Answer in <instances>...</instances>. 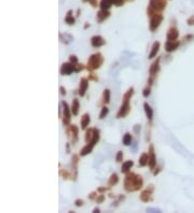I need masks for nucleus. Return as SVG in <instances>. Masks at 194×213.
Returning <instances> with one entry per match:
<instances>
[{
    "label": "nucleus",
    "mask_w": 194,
    "mask_h": 213,
    "mask_svg": "<svg viewBox=\"0 0 194 213\" xmlns=\"http://www.w3.org/2000/svg\"><path fill=\"white\" fill-rule=\"evenodd\" d=\"M125 179H124V189L127 193H133V192L139 191L143 185V176L135 172H127L125 173Z\"/></svg>",
    "instance_id": "nucleus-1"
},
{
    "label": "nucleus",
    "mask_w": 194,
    "mask_h": 213,
    "mask_svg": "<svg viewBox=\"0 0 194 213\" xmlns=\"http://www.w3.org/2000/svg\"><path fill=\"white\" fill-rule=\"evenodd\" d=\"M134 95V87H130L122 98V105L120 107V110L117 113V118H126L130 112V98Z\"/></svg>",
    "instance_id": "nucleus-2"
},
{
    "label": "nucleus",
    "mask_w": 194,
    "mask_h": 213,
    "mask_svg": "<svg viewBox=\"0 0 194 213\" xmlns=\"http://www.w3.org/2000/svg\"><path fill=\"white\" fill-rule=\"evenodd\" d=\"M167 5L166 0H150L149 7L147 9L148 16H152L156 13H161Z\"/></svg>",
    "instance_id": "nucleus-3"
},
{
    "label": "nucleus",
    "mask_w": 194,
    "mask_h": 213,
    "mask_svg": "<svg viewBox=\"0 0 194 213\" xmlns=\"http://www.w3.org/2000/svg\"><path fill=\"white\" fill-rule=\"evenodd\" d=\"M104 64V57L100 53H95V54L91 55L87 60V66L86 69L89 71L97 70L101 67V65Z\"/></svg>",
    "instance_id": "nucleus-4"
},
{
    "label": "nucleus",
    "mask_w": 194,
    "mask_h": 213,
    "mask_svg": "<svg viewBox=\"0 0 194 213\" xmlns=\"http://www.w3.org/2000/svg\"><path fill=\"white\" fill-rule=\"evenodd\" d=\"M162 22H163V15L161 13H156V14L152 15V16L150 17V24H149L150 30L152 32L155 31L157 28L160 27Z\"/></svg>",
    "instance_id": "nucleus-5"
},
{
    "label": "nucleus",
    "mask_w": 194,
    "mask_h": 213,
    "mask_svg": "<svg viewBox=\"0 0 194 213\" xmlns=\"http://www.w3.org/2000/svg\"><path fill=\"white\" fill-rule=\"evenodd\" d=\"M153 191H154V186L151 184V185H149L147 189H143V191L140 193L139 199L141 201H143V202H150V201H153V198H152Z\"/></svg>",
    "instance_id": "nucleus-6"
},
{
    "label": "nucleus",
    "mask_w": 194,
    "mask_h": 213,
    "mask_svg": "<svg viewBox=\"0 0 194 213\" xmlns=\"http://www.w3.org/2000/svg\"><path fill=\"white\" fill-rule=\"evenodd\" d=\"M67 137L71 140V143H77L79 140V128L76 125H68L66 129Z\"/></svg>",
    "instance_id": "nucleus-7"
},
{
    "label": "nucleus",
    "mask_w": 194,
    "mask_h": 213,
    "mask_svg": "<svg viewBox=\"0 0 194 213\" xmlns=\"http://www.w3.org/2000/svg\"><path fill=\"white\" fill-rule=\"evenodd\" d=\"M76 67H77V65L72 64V63H70V61H68V63H64V64L61 65L59 72H61V76H70L71 73L76 72Z\"/></svg>",
    "instance_id": "nucleus-8"
},
{
    "label": "nucleus",
    "mask_w": 194,
    "mask_h": 213,
    "mask_svg": "<svg viewBox=\"0 0 194 213\" xmlns=\"http://www.w3.org/2000/svg\"><path fill=\"white\" fill-rule=\"evenodd\" d=\"M61 105L64 108V115H63V124L65 126H68L69 123H70V120H71V109L69 108L68 103L66 101H63L61 102Z\"/></svg>",
    "instance_id": "nucleus-9"
},
{
    "label": "nucleus",
    "mask_w": 194,
    "mask_h": 213,
    "mask_svg": "<svg viewBox=\"0 0 194 213\" xmlns=\"http://www.w3.org/2000/svg\"><path fill=\"white\" fill-rule=\"evenodd\" d=\"M156 156H155L154 153V147L153 144L149 145V163H148V166H149L150 170H154L155 166H156Z\"/></svg>",
    "instance_id": "nucleus-10"
},
{
    "label": "nucleus",
    "mask_w": 194,
    "mask_h": 213,
    "mask_svg": "<svg viewBox=\"0 0 194 213\" xmlns=\"http://www.w3.org/2000/svg\"><path fill=\"white\" fill-rule=\"evenodd\" d=\"M160 61H161V57H157V58L152 63V65L150 66V69H149L150 76L155 78V76L157 74V72L160 71Z\"/></svg>",
    "instance_id": "nucleus-11"
},
{
    "label": "nucleus",
    "mask_w": 194,
    "mask_h": 213,
    "mask_svg": "<svg viewBox=\"0 0 194 213\" xmlns=\"http://www.w3.org/2000/svg\"><path fill=\"white\" fill-rule=\"evenodd\" d=\"M89 79L87 78H82L81 81H80V86H79V91H78V94L81 97H83L85 95L86 91H87V88H89Z\"/></svg>",
    "instance_id": "nucleus-12"
},
{
    "label": "nucleus",
    "mask_w": 194,
    "mask_h": 213,
    "mask_svg": "<svg viewBox=\"0 0 194 213\" xmlns=\"http://www.w3.org/2000/svg\"><path fill=\"white\" fill-rule=\"evenodd\" d=\"M91 44L92 47H95V49H98L100 47H104L106 44V40L104 39L101 36H94L91 38Z\"/></svg>",
    "instance_id": "nucleus-13"
},
{
    "label": "nucleus",
    "mask_w": 194,
    "mask_h": 213,
    "mask_svg": "<svg viewBox=\"0 0 194 213\" xmlns=\"http://www.w3.org/2000/svg\"><path fill=\"white\" fill-rule=\"evenodd\" d=\"M178 37H179V31H178L177 28L170 27L166 34L167 41H176V40H178Z\"/></svg>",
    "instance_id": "nucleus-14"
},
{
    "label": "nucleus",
    "mask_w": 194,
    "mask_h": 213,
    "mask_svg": "<svg viewBox=\"0 0 194 213\" xmlns=\"http://www.w3.org/2000/svg\"><path fill=\"white\" fill-rule=\"evenodd\" d=\"M180 41L176 40V41H166L165 43V51L168 52V53H172V52L176 51V50L179 47Z\"/></svg>",
    "instance_id": "nucleus-15"
},
{
    "label": "nucleus",
    "mask_w": 194,
    "mask_h": 213,
    "mask_svg": "<svg viewBox=\"0 0 194 213\" xmlns=\"http://www.w3.org/2000/svg\"><path fill=\"white\" fill-rule=\"evenodd\" d=\"M59 41L63 44H65V45H68V44H70L74 41V37H72L71 34H66V32H64V34L61 32V34H59Z\"/></svg>",
    "instance_id": "nucleus-16"
},
{
    "label": "nucleus",
    "mask_w": 194,
    "mask_h": 213,
    "mask_svg": "<svg viewBox=\"0 0 194 213\" xmlns=\"http://www.w3.org/2000/svg\"><path fill=\"white\" fill-rule=\"evenodd\" d=\"M110 16V12H109V10H101L99 11L98 13H97V15H96V20H97V22L98 23H103L105 20H107L108 17Z\"/></svg>",
    "instance_id": "nucleus-17"
},
{
    "label": "nucleus",
    "mask_w": 194,
    "mask_h": 213,
    "mask_svg": "<svg viewBox=\"0 0 194 213\" xmlns=\"http://www.w3.org/2000/svg\"><path fill=\"white\" fill-rule=\"evenodd\" d=\"M90 123H91V118H90L89 113H84L81 118V129L86 130L89 127Z\"/></svg>",
    "instance_id": "nucleus-18"
},
{
    "label": "nucleus",
    "mask_w": 194,
    "mask_h": 213,
    "mask_svg": "<svg viewBox=\"0 0 194 213\" xmlns=\"http://www.w3.org/2000/svg\"><path fill=\"white\" fill-rule=\"evenodd\" d=\"M160 47H161V43H160V42H159V41H155L154 43L152 44V47H151V52L149 53V56H148V58H149V59L154 58V57L157 55V52H159V50H160Z\"/></svg>",
    "instance_id": "nucleus-19"
},
{
    "label": "nucleus",
    "mask_w": 194,
    "mask_h": 213,
    "mask_svg": "<svg viewBox=\"0 0 194 213\" xmlns=\"http://www.w3.org/2000/svg\"><path fill=\"white\" fill-rule=\"evenodd\" d=\"M134 166V162L133 160H127V162H124L122 164V167H121V172L122 173H127V172L130 171L132 167Z\"/></svg>",
    "instance_id": "nucleus-20"
},
{
    "label": "nucleus",
    "mask_w": 194,
    "mask_h": 213,
    "mask_svg": "<svg viewBox=\"0 0 194 213\" xmlns=\"http://www.w3.org/2000/svg\"><path fill=\"white\" fill-rule=\"evenodd\" d=\"M143 109H145V112H146V115H147V118L149 121H152L153 118V110L152 108L149 105L148 102H145L143 103Z\"/></svg>",
    "instance_id": "nucleus-21"
},
{
    "label": "nucleus",
    "mask_w": 194,
    "mask_h": 213,
    "mask_svg": "<svg viewBox=\"0 0 194 213\" xmlns=\"http://www.w3.org/2000/svg\"><path fill=\"white\" fill-rule=\"evenodd\" d=\"M113 5V0H101L99 3L101 10H109L111 7Z\"/></svg>",
    "instance_id": "nucleus-22"
},
{
    "label": "nucleus",
    "mask_w": 194,
    "mask_h": 213,
    "mask_svg": "<svg viewBox=\"0 0 194 213\" xmlns=\"http://www.w3.org/2000/svg\"><path fill=\"white\" fill-rule=\"evenodd\" d=\"M79 110H80V102H79L78 99L74 98V101H72V105H71V112H72V114H74V116H77V115L79 114Z\"/></svg>",
    "instance_id": "nucleus-23"
},
{
    "label": "nucleus",
    "mask_w": 194,
    "mask_h": 213,
    "mask_svg": "<svg viewBox=\"0 0 194 213\" xmlns=\"http://www.w3.org/2000/svg\"><path fill=\"white\" fill-rule=\"evenodd\" d=\"M94 147L91 144H89V143H86V145L84 147H82L81 152H80V156H86V155H89L92 153V151H93Z\"/></svg>",
    "instance_id": "nucleus-24"
},
{
    "label": "nucleus",
    "mask_w": 194,
    "mask_h": 213,
    "mask_svg": "<svg viewBox=\"0 0 194 213\" xmlns=\"http://www.w3.org/2000/svg\"><path fill=\"white\" fill-rule=\"evenodd\" d=\"M65 23L67 25H74L76 23V18L72 16V10H69L66 14V17H65Z\"/></svg>",
    "instance_id": "nucleus-25"
},
{
    "label": "nucleus",
    "mask_w": 194,
    "mask_h": 213,
    "mask_svg": "<svg viewBox=\"0 0 194 213\" xmlns=\"http://www.w3.org/2000/svg\"><path fill=\"white\" fill-rule=\"evenodd\" d=\"M149 163V154L147 153H143V154L140 155L139 157V166L140 167H146Z\"/></svg>",
    "instance_id": "nucleus-26"
},
{
    "label": "nucleus",
    "mask_w": 194,
    "mask_h": 213,
    "mask_svg": "<svg viewBox=\"0 0 194 213\" xmlns=\"http://www.w3.org/2000/svg\"><path fill=\"white\" fill-rule=\"evenodd\" d=\"M119 183V176L117 173H112L109 178V181H108V184L109 186H114Z\"/></svg>",
    "instance_id": "nucleus-27"
},
{
    "label": "nucleus",
    "mask_w": 194,
    "mask_h": 213,
    "mask_svg": "<svg viewBox=\"0 0 194 213\" xmlns=\"http://www.w3.org/2000/svg\"><path fill=\"white\" fill-rule=\"evenodd\" d=\"M93 138H94V128H89V129H86V132H85V142L86 143H90Z\"/></svg>",
    "instance_id": "nucleus-28"
},
{
    "label": "nucleus",
    "mask_w": 194,
    "mask_h": 213,
    "mask_svg": "<svg viewBox=\"0 0 194 213\" xmlns=\"http://www.w3.org/2000/svg\"><path fill=\"white\" fill-rule=\"evenodd\" d=\"M132 141H133V138H132V135L130 132H126L125 135L123 136V144L128 147V145L132 144Z\"/></svg>",
    "instance_id": "nucleus-29"
},
{
    "label": "nucleus",
    "mask_w": 194,
    "mask_h": 213,
    "mask_svg": "<svg viewBox=\"0 0 194 213\" xmlns=\"http://www.w3.org/2000/svg\"><path fill=\"white\" fill-rule=\"evenodd\" d=\"M103 102L105 105L110 102V89H108V88H106L103 93Z\"/></svg>",
    "instance_id": "nucleus-30"
},
{
    "label": "nucleus",
    "mask_w": 194,
    "mask_h": 213,
    "mask_svg": "<svg viewBox=\"0 0 194 213\" xmlns=\"http://www.w3.org/2000/svg\"><path fill=\"white\" fill-rule=\"evenodd\" d=\"M59 174H61V176H63L65 180H67V179L71 180V178H74V176H71V173H70V172H68L67 170H65V169H61V170H59Z\"/></svg>",
    "instance_id": "nucleus-31"
},
{
    "label": "nucleus",
    "mask_w": 194,
    "mask_h": 213,
    "mask_svg": "<svg viewBox=\"0 0 194 213\" xmlns=\"http://www.w3.org/2000/svg\"><path fill=\"white\" fill-rule=\"evenodd\" d=\"M78 163H79V155H72L71 157V166L72 168H74V170L77 171V169H78Z\"/></svg>",
    "instance_id": "nucleus-32"
},
{
    "label": "nucleus",
    "mask_w": 194,
    "mask_h": 213,
    "mask_svg": "<svg viewBox=\"0 0 194 213\" xmlns=\"http://www.w3.org/2000/svg\"><path fill=\"white\" fill-rule=\"evenodd\" d=\"M108 113H109V109L106 107V105H104L103 108H101V112H100V114H99V120H104V118L108 115Z\"/></svg>",
    "instance_id": "nucleus-33"
},
{
    "label": "nucleus",
    "mask_w": 194,
    "mask_h": 213,
    "mask_svg": "<svg viewBox=\"0 0 194 213\" xmlns=\"http://www.w3.org/2000/svg\"><path fill=\"white\" fill-rule=\"evenodd\" d=\"M182 40H183V42L186 43V42H190V41H193L194 40V34H186L183 38H182Z\"/></svg>",
    "instance_id": "nucleus-34"
},
{
    "label": "nucleus",
    "mask_w": 194,
    "mask_h": 213,
    "mask_svg": "<svg viewBox=\"0 0 194 213\" xmlns=\"http://www.w3.org/2000/svg\"><path fill=\"white\" fill-rule=\"evenodd\" d=\"M150 93H151V86L148 85L147 87H146L145 89L143 91V96L145 97V98H147V97H149Z\"/></svg>",
    "instance_id": "nucleus-35"
},
{
    "label": "nucleus",
    "mask_w": 194,
    "mask_h": 213,
    "mask_svg": "<svg viewBox=\"0 0 194 213\" xmlns=\"http://www.w3.org/2000/svg\"><path fill=\"white\" fill-rule=\"evenodd\" d=\"M105 199H106L105 195H104V194H100V195H98V196L96 197L95 201H96V203H103L104 201H105Z\"/></svg>",
    "instance_id": "nucleus-36"
},
{
    "label": "nucleus",
    "mask_w": 194,
    "mask_h": 213,
    "mask_svg": "<svg viewBox=\"0 0 194 213\" xmlns=\"http://www.w3.org/2000/svg\"><path fill=\"white\" fill-rule=\"evenodd\" d=\"M116 160H117V163H122L123 162V152L122 151H119V152L117 153Z\"/></svg>",
    "instance_id": "nucleus-37"
},
{
    "label": "nucleus",
    "mask_w": 194,
    "mask_h": 213,
    "mask_svg": "<svg viewBox=\"0 0 194 213\" xmlns=\"http://www.w3.org/2000/svg\"><path fill=\"white\" fill-rule=\"evenodd\" d=\"M69 61L72 63V64L77 65L78 64V57H77L76 55H70V56H69Z\"/></svg>",
    "instance_id": "nucleus-38"
},
{
    "label": "nucleus",
    "mask_w": 194,
    "mask_h": 213,
    "mask_svg": "<svg viewBox=\"0 0 194 213\" xmlns=\"http://www.w3.org/2000/svg\"><path fill=\"white\" fill-rule=\"evenodd\" d=\"M83 2H89V3H91L92 5V7L93 8H97V0H82Z\"/></svg>",
    "instance_id": "nucleus-39"
},
{
    "label": "nucleus",
    "mask_w": 194,
    "mask_h": 213,
    "mask_svg": "<svg viewBox=\"0 0 194 213\" xmlns=\"http://www.w3.org/2000/svg\"><path fill=\"white\" fill-rule=\"evenodd\" d=\"M140 129H141V126H140L139 124H136V125L133 127V131L135 132L136 135H139V134H140Z\"/></svg>",
    "instance_id": "nucleus-40"
},
{
    "label": "nucleus",
    "mask_w": 194,
    "mask_h": 213,
    "mask_svg": "<svg viewBox=\"0 0 194 213\" xmlns=\"http://www.w3.org/2000/svg\"><path fill=\"white\" fill-rule=\"evenodd\" d=\"M85 68L84 67V65H82V64H77V67H76V72L77 73H79V72H81L83 69Z\"/></svg>",
    "instance_id": "nucleus-41"
},
{
    "label": "nucleus",
    "mask_w": 194,
    "mask_h": 213,
    "mask_svg": "<svg viewBox=\"0 0 194 213\" xmlns=\"http://www.w3.org/2000/svg\"><path fill=\"white\" fill-rule=\"evenodd\" d=\"M187 24L189 25V26H194V15L193 16H190L189 18H188Z\"/></svg>",
    "instance_id": "nucleus-42"
},
{
    "label": "nucleus",
    "mask_w": 194,
    "mask_h": 213,
    "mask_svg": "<svg viewBox=\"0 0 194 213\" xmlns=\"http://www.w3.org/2000/svg\"><path fill=\"white\" fill-rule=\"evenodd\" d=\"M97 196H98V195H97V192H93V193H91L89 195V199L90 200H95Z\"/></svg>",
    "instance_id": "nucleus-43"
},
{
    "label": "nucleus",
    "mask_w": 194,
    "mask_h": 213,
    "mask_svg": "<svg viewBox=\"0 0 194 213\" xmlns=\"http://www.w3.org/2000/svg\"><path fill=\"white\" fill-rule=\"evenodd\" d=\"M84 201L82 200V199H77L76 201H74V206L76 207H82L83 206Z\"/></svg>",
    "instance_id": "nucleus-44"
},
{
    "label": "nucleus",
    "mask_w": 194,
    "mask_h": 213,
    "mask_svg": "<svg viewBox=\"0 0 194 213\" xmlns=\"http://www.w3.org/2000/svg\"><path fill=\"white\" fill-rule=\"evenodd\" d=\"M147 211L148 212H162V210L159 208H148Z\"/></svg>",
    "instance_id": "nucleus-45"
},
{
    "label": "nucleus",
    "mask_w": 194,
    "mask_h": 213,
    "mask_svg": "<svg viewBox=\"0 0 194 213\" xmlns=\"http://www.w3.org/2000/svg\"><path fill=\"white\" fill-rule=\"evenodd\" d=\"M108 187H98V189H97V192H98V193H100V194H104L105 193V192H107L108 191Z\"/></svg>",
    "instance_id": "nucleus-46"
},
{
    "label": "nucleus",
    "mask_w": 194,
    "mask_h": 213,
    "mask_svg": "<svg viewBox=\"0 0 194 213\" xmlns=\"http://www.w3.org/2000/svg\"><path fill=\"white\" fill-rule=\"evenodd\" d=\"M161 170H162V167H157V168H155V170L153 171V176H156L157 174H159V173L161 172Z\"/></svg>",
    "instance_id": "nucleus-47"
},
{
    "label": "nucleus",
    "mask_w": 194,
    "mask_h": 213,
    "mask_svg": "<svg viewBox=\"0 0 194 213\" xmlns=\"http://www.w3.org/2000/svg\"><path fill=\"white\" fill-rule=\"evenodd\" d=\"M59 92H61V94L63 96H66V95H67L66 88L63 87V86H61V87H59Z\"/></svg>",
    "instance_id": "nucleus-48"
},
{
    "label": "nucleus",
    "mask_w": 194,
    "mask_h": 213,
    "mask_svg": "<svg viewBox=\"0 0 194 213\" xmlns=\"http://www.w3.org/2000/svg\"><path fill=\"white\" fill-rule=\"evenodd\" d=\"M89 80H94V81H98V78H96V76H94V73H92V74H90Z\"/></svg>",
    "instance_id": "nucleus-49"
},
{
    "label": "nucleus",
    "mask_w": 194,
    "mask_h": 213,
    "mask_svg": "<svg viewBox=\"0 0 194 213\" xmlns=\"http://www.w3.org/2000/svg\"><path fill=\"white\" fill-rule=\"evenodd\" d=\"M66 153H70V143H66Z\"/></svg>",
    "instance_id": "nucleus-50"
},
{
    "label": "nucleus",
    "mask_w": 194,
    "mask_h": 213,
    "mask_svg": "<svg viewBox=\"0 0 194 213\" xmlns=\"http://www.w3.org/2000/svg\"><path fill=\"white\" fill-rule=\"evenodd\" d=\"M137 151V141L134 142V147H133V152H136Z\"/></svg>",
    "instance_id": "nucleus-51"
},
{
    "label": "nucleus",
    "mask_w": 194,
    "mask_h": 213,
    "mask_svg": "<svg viewBox=\"0 0 194 213\" xmlns=\"http://www.w3.org/2000/svg\"><path fill=\"white\" fill-rule=\"evenodd\" d=\"M93 212L94 213H98V212H100V210H99V208H94Z\"/></svg>",
    "instance_id": "nucleus-52"
},
{
    "label": "nucleus",
    "mask_w": 194,
    "mask_h": 213,
    "mask_svg": "<svg viewBox=\"0 0 194 213\" xmlns=\"http://www.w3.org/2000/svg\"><path fill=\"white\" fill-rule=\"evenodd\" d=\"M109 197H110V198H117V196L113 195V194H109Z\"/></svg>",
    "instance_id": "nucleus-53"
},
{
    "label": "nucleus",
    "mask_w": 194,
    "mask_h": 213,
    "mask_svg": "<svg viewBox=\"0 0 194 213\" xmlns=\"http://www.w3.org/2000/svg\"><path fill=\"white\" fill-rule=\"evenodd\" d=\"M87 27H90V25H89V24H85V26H84V28H87Z\"/></svg>",
    "instance_id": "nucleus-54"
}]
</instances>
